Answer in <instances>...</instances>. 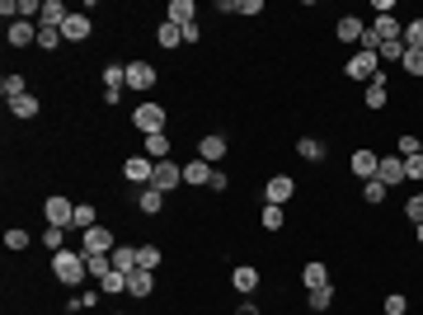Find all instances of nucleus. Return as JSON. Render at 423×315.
Here are the masks:
<instances>
[{"mask_svg": "<svg viewBox=\"0 0 423 315\" xmlns=\"http://www.w3.org/2000/svg\"><path fill=\"white\" fill-rule=\"evenodd\" d=\"M52 278H56V283H66V287L85 283V278H90L85 254H76V250H61V254H52Z\"/></svg>", "mask_w": 423, "mask_h": 315, "instance_id": "obj_1", "label": "nucleus"}, {"mask_svg": "<svg viewBox=\"0 0 423 315\" xmlns=\"http://www.w3.org/2000/svg\"><path fill=\"white\" fill-rule=\"evenodd\" d=\"M132 128L141 132V136L160 132V128H165V108H160V104H151V99H146V104H136V108H132Z\"/></svg>", "mask_w": 423, "mask_h": 315, "instance_id": "obj_2", "label": "nucleus"}, {"mask_svg": "<svg viewBox=\"0 0 423 315\" xmlns=\"http://www.w3.org/2000/svg\"><path fill=\"white\" fill-rule=\"evenodd\" d=\"M344 71H348V80H362V85H367L371 76H381V57L376 52H353Z\"/></svg>", "mask_w": 423, "mask_h": 315, "instance_id": "obj_3", "label": "nucleus"}, {"mask_svg": "<svg viewBox=\"0 0 423 315\" xmlns=\"http://www.w3.org/2000/svg\"><path fill=\"white\" fill-rule=\"evenodd\" d=\"M43 216H48V226H61V231H66V226H76V203H71V198H48V203H43Z\"/></svg>", "mask_w": 423, "mask_h": 315, "instance_id": "obj_4", "label": "nucleus"}, {"mask_svg": "<svg viewBox=\"0 0 423 315\" xmlns=\"http://www.w3.org/2000/svg\"><path fill=\"white\" fill-rule=\"evenodd\" d=\"M113 250H118V240H113L108 226H90V231H85V250H80L85 259H90V254H113Z\"/></svg>", "mask_w": 423, "mask_h": 315, "instance_id": "obj_5", "label": "nucleus"}, {"mask_svg": "<svg viewBox=\"0 0 423 315\" xmlns=\"http://www.w3.org/2000/svg\"><path fill=\"white\" fill-rule=\"evenodd\" d=\"M184 184V165H169V160H160L156 174H151V188H160V193H169V188Z\"/></svg>", "mask_w": 423, "mask_h": 315, "instance_id": "obj_6", "label": "nucleus"}, {"mask_svg": "<svg viewBox=\"0 0 423 315\" xmlns=\"http://www.w3.org/2000/svg\"><path fill=\"white\" fill-rule=\"evenodd\" d=\"M165 19L179 24V28H193L198 24V5H193V0H169V5H165Z\"/></svg>", "mask_w": 423, "mask_h": 315, "instance_id": "obj_7", "label": "nucleus"}, {"mask_svg": "<svg viewBox=\"0 0 423 315\" xmlns=\"http://www.w3.org/2000/svg\"><path fill=\"white\" fill-rule=\"evenodd\" d=\"M376 165H381L376 151H353V156H348V170H353L358 179H376Z\"/></svg>", "mask_w": 423, "mask_h": 315, "instance_id": "obj_8", "label": "nucleus"}, {"mask_svg": "<svg viewBox=\"0 0 423 315\" xmlns=\"http://www.w3.org/2000/svg\"><path fill=\"white\" fill-rule=\"evenodd\" d=\"M291 193H296V179H287V174H273V179H268V188H264V203H278V207H282Z\"/></svg>", "mask_w": 423, "mask_h": 315, "instance_id": "obj_9", "label": "nucleus"}, {"mask_svg": "<svg viewBox=\"0 0 423 315\" xmlns=\"http://www.w3.org/2000/svg\"><path fill=\"white\" fill-rule=\"evenodd\" d=\"M212 174H216V170H212L203 156H193V160L184 165V184H193V188H207V184H212Z\"/></svg>", "mask_w": 423, "mask_h": 315, "instance_id": "obj_10", "label": "nucleus"}, {"mask_svg": "<svg viewBox=\"0 0 423 315\" xmlns=\"http://www.w3.org/2000/svg\"><path fill=\"white\" fill-rule=\"evenodd\" d=\"M123 174H127L132 184H151V174H156V160H151V156H132L127 165H123Z\"/></svg>", "mask_w": 423, "mask_h": 315, "instance_id": "obj_11", "label": "nucleus"}, {"mask_svg": "<svg viewBox=\"0 0 423 315\" xmlns=\"http://www.w3.org/2000/svg\"><path fill=\"white\" fill-rule=\"evenodd\" d=\"M376 179H381V184H386V188L404 184V160H400V156H386V160H381V165H376Z\"/></svg>", "mask_w": 423, "mask_h": 315, "instance_id": "obj_12", "label": "nucleus"}, {"mask_svg": "<svg viewBox=\"0 0 423 315\" xmlns=\"http://www.w3.org/2000/svg\"><path fill=\"white\" fill-rule=\"evenodd\" d=\"M90 19H85V14H66V24H61V43H85V38H90Z\"/></svg>", "mask_w": 423, "mask_h": 315, "instance_id": "obj_13", "label": "nucleus"}, {"mask_svg": "<svg viewBox=\"0 0 423 315\" xmlns=\"http://www.w3.org/2000/svg\"><path fill=\"white\" fill-rule=\"evenodd\" d=\"M386 99H391V80H386V76H371L362 104H367V108H386Z\"/></svg>", "mask_w": 423, "mask_h": 315, "instance_id": "obj_14", "label": "nucleus"}, {"mask_svg": "<svg viewBox=\"0 0 423 315\" xmlns=\"http://www.w3.org/2000/svg\"><path fill=\"white\" fill-rule=\"evenodd\" d=\"M198 156L207 160V165H216V160L226 156V136H221V132H207V136L198 141Z\"/></svg>", "mask_w": 423, "mask_h": 315, "instance_id": "obj_15", "label": "nucleus"}, {"mask_svg": "<svg viewBox=\"0 0 423 315\" xmlns=\"http://www.w3.org/2000/svg\"><path fill=\"white\" fill-rule=\"evenodd\" d=\"M151 85H156V66L132 61V66H127V90H151Z\"/></svg>", "mask_w": 423, "mask_h": 315, "instance_id": "obj_16", "label": "nucleus"}, {"mask_svg": "<svg viewBox=\"0 0 423 315\" xmlns=\"http://www.w3.org/2000/svg\"><path fill=\"white\" fill-rule=\"evenodd\" d=\"M334 33H339V43H362V33H367V24H362L358 14H344V19L334 24Z\"/></svg>", "mask_w": 423, "mask_h": 315, "instance_id": "obj_17", "label": "nucleus"}, {"mask_svg": "<svg viewBox=\"0 0 423 315\" xmlns=\"http://www.w3.org/2000/svg\"><path fill=\"white\" fill-rule=\"evenodd\" d=\"M5 38H10L14 48H28V43H38V28L28 24V19H14V24L5 28Z\"/></svg>", "mask_w": 423, "mask_h": 315, "instance_id": "obj_18", "label": "nucleus"}, {"mask_svg": "<svg viewBox=\"0 0 423 315\" xmlns=\"http://www.w3.org/2000/svg\"><path fill=\"white\" fill-rule=\"evenodd\" d=\"M108 259H113V273H136V268H141V263H136V245H118Z\"/></svg>", "mask_w": 423, "mask_h": 315, "instance_id": "obj_19", "label": "nucleus"}, {"mask_svg": "<svg viewBox=\"0 0 423 315\" xmlns=\"http://www.w3.org/2000/svg\"><path fill=\"white\" fill-rule=\"evenodd\" d=\"M151 292H156V273L136 268L132 278H127V296H136V301H141V296H151Z\"/></svg>", "mask_w": 423, "mask_h": 315, "instance_id": "obj_20", "label": "nucleus"}, {"mask_svg": "<svg viewBox=\"0 0 423 315\" xmlns=\"http://www.w3.org/2000/svg\"><path fill=\"white\" fill-rule=\"evenodd\" d=\"M231 283H236V292H249L259 287V268H249V263H236V273H231Z\"/></svg>", "mask_w": 423, "mask_h": 315, "instance_id": "obj_21", "label": "nucleus"}, {"mask_svg": "<svg viewBox=\"0 0 423 315\" xmlns=\"http://www.w3.org/2000/svg\"><path fill=\"white\" fill-rule=\"evenodd\" d=\"M136 207L146 212V216H156V212L165 207V193H160V188H151V184H146V188H141V198H136Z\"/></svg>", "mask_w": 423, "mask_h": 315, "instance_id": "obj_22", "label": "nucleus"}, {"mask_svg": "<svg viewBox=\"0 0 423 315\" xmlns=\"http://www.w3.org/2000/svg\"><path fill=\"white\" fill-rule=\"evenodd\" d=\"M146 156L156 160H169V136H165V132H151V136H146Z\"/></svg>", "mask_w": 423, "mask_h": 315, "instance_id": "obj_23", "label": "nucleus"}, {"mask_svg": "<svg viewBox=\"0 0 423 315\" xmlns=\"http://www.w3.org/2000/svg\"><path fill=\"white\" fill-rule=\"evenodd\" d=\"M156 38H160V48H179V43H184V28H179V24H169V19H160Z\"/></svg>", "mask_w": 423, "mask_h": 315, "instance_id": "obj_24", "label": "nucleus"}, {"mask_svg": "<svg viewBox=\"0 0 423 315\" xmlns=\"http://www.w3.org/2000/svg\"><path fill=\"white\" fill-rule=\"evenodd\" d=\"M66 14H71V10H66L61 0H43V24L61 28V24H66Z\"/></svg>", "mask_w": 423, "mask_h": 315, "instance_id": "obj_25", "label": "nucleus"}, {"mask_svg": "<svg viewBox=\"0 0 423 315\" xmlns=\"http://www.w3.org/2000/svg\"><path fill=\"white\" fill-rule=\"evenodd\" d=\"M301 278H306V292H311V287H324V283H329V268H324L320 259H311V263H306V273H301Z\"/></svg>", "mask_w": 423, "mask_h": 315, "instance_id": "obj_26", "label": "nucleus"}, {"mask_svg": "<svg viewBox=\"0 0 423 315\" xmlns=\"http://www.w3.org/2000/svg\"><path fill=\"white\" fill-rule=\"evenodd\" d=\"M127 278H132V273H108V278H99V292H104V296H118V292H127Z\"/></svg>", "mask_w": 423, "mask_h": 315, "instance_id": "obj_27", "label": "nucleus"}, {"mask_svg": "<svg viewBox=\"0 0 423 315\" xmlns=\"http://www.w3.org/2000/svg\"><path fill=\"white\" fill-rule=\"evenodd\" d=\"M409 52H423V19H414V24H404V38H400Z\"/></svg>", "mask_w": 423, "mask_h": 315, "instance_id": "obj_28", "label": "nucleus"}, {"mask_svg": "<svg viewBox=\"0 0 423 315\" xmlns=\"http://www.w3.org/2000/svg\"><path fill=\"white\" fill-rule=\"evenodd\" d=\"M0 94H5V104H14L19 94H28V90H24V76H5V80H0Z\"/></svg>", "mask_w": 423, "mask_h": 315, "instance_id": "obj_29", "label": "nucleus"}, {"mask_svg": "<svg viewBox=\"0 0 423 315\" xmlns=\"http://www.w3.org/2000/svg\"><path fill=\"white\" fill-rule=\"evenodd\" d=\"M38 48H43V52L61 48V28H52V24H38Z\"/></svg>", "mask_w": 423, "mask_h": 315, "instance_id": "obj_30", "label": "nucleus"}, {"mask_svg": "<svg viewBox=\"0 0 423 315\" xmlns=\"http://www.w3.org/2000/svg\"><path fill=\"white\" fill-rule=\"evenodd\" d=\"M296 151H301V160H324V141H316V136H301V141H296Z\"/></svg>", "mask_w": 423, "mask_h": 315, "instance_id": "obj_31", "label": "nucleus"}, {"mask_svg": "<svg viewBox=\"0 0 423 315\" xmlns=\"http://www.w3.org/2000/svg\"><path fill=\"white\" fill-rule=\"evenodd\" d=\"M136 263H141L146 273H156V268H160V250H156V245H136Z\"/></svg>", "mask_w": 423, "mask_h": 315, "instance_id": "obj_32", "label": "nucleus"}, {"mask_svg": "<svg viewBox=\"0 0 423 315\" xmlns=\"http://www.w3.org/2000/svg\"><path fill=\"white\" fill-rule=\"evenodd\" d=\"M259 221H264V231H282V221H287V216H282L278 203H264V216H259Z\"/></svg>", "mask_w": 423, "mask_h": 315, "instance_id": "obj_33", "label": "nucleus"}, {"mask_svg": "<svg viewBox=\"0 0 423 315\" xmlns=\"http://www.w3.org/2000/svg\"><path fill=\"white\" fill-rule=\"evenodd\" d=\"M334 306V287L324 283V287H311V311H329Z\"/></svg>", "mask_w": 423, "mask_h": 315, "instance_id": "obj_34", "label": "nucleus"}, {"mask_svg": "<svg viewBox=\"0 0 423 315\" xmlns=\"http://www.w3.org/2000/svg\"><path fill=\"white\" fill-rule=\"evenodd\" d=\"M85 268H90V278H108V273H113V259H108V254H90Z\"/></svg>", "mask_w": 423, "mask_h": 315, "instance_id": "obj_35", "label": "nucleus"}, {"mask_svg": "<svg viewBox=\"0 0 423 315\" xmlns=\"http://www.w3.org/2000/svg\"><path fill=\"white\" fill-rule=\"evenodd\" d=\"M10 113H14V118H33V113H38V99H33V94H19V99L10 104Z\"/></svg>", "mask_w": 423, "mask_h": 315, "instance_id": "obj_36", "label": "nucleus"}, {"mask_svg": "<svg viewBox=\"0 0 423 315\" xmlns=\"http://www.w3.org/2000/svg\"><path fill=\"white\" fill-rule=\"evenodd\" d=\"M104 85L108 90H123L127 85V66H104Z\"/></svg>", "mask_w": 423, "mask_h": 315, "instance_id": "obj_37", "label": "nucleus"}, {"mask_svg": "<svg viewBox=\"0 0 423 315\" xmlns=\"http://www.w3.org/2000/svg\"><path fill=\"white\" fill-rule=\"evenodd\" d=\"M76 226H80V231L99 226V221H94V207H90V203H76Z\"/></svg>", "mask_w": 423, "mask_h": 315, "instance_id": "obj_38", "label": "nucleus"}, {"mask_svg": "<svg viewBox=\"0 0 423 315\" xmlns=\"http://www.w3.org/2000/svg\"><path fill=\"white\" fill-rule=\"evenodd\" d=\"M404 52H409V48H404V43H381V61H404Z\"/></svg>", "mask_w": 423, "mask_h": 315, "instance_id": "obj_39", "label": "nucleus"}, {"mask_svg": "<svg viewBox=\"0 0 423 315\" xmlns=\"http://www.w3.org/2000/svg\"><path fill=\"white\" fill-rule=\"evenodd\" d=\"M43 245H48L52 254H61V245H66V231H61V226H48V236H43Z\"/></svg>", "mask_w": 423, "mask_h": 315, "instance_id": "obj_40", "label": "nucleus"}, {"mask_svg": "<svg viewBox=\"0 0 423 315\" xmlns=\"http://www.w3.org/2000/svg\"><path fill=\"white\" fill-rule=\"evenodd\" d=\"M5 245H10V250H24V245H33V240H28V231L10 226V231H5Z\"/></svg>", "mask_w": 423, "mask_h": 315, "instance_id": "obj_41", "label": "nucleus"}, {"mask_svg": "<svg viewBox=\"0 0 423 315\" xmlns=\"http://www.w3.org/2000/svg\"><path fill=\"white\" fill-rule=\"evenodd\" d=\"M362 198H367V203H386V184H381V179H367Z\"/></svg>", "mask_w": 423, "mask_h": 315, "instance_id": "obj_42", "label": "nucleus"}, {"mask_svg": "<svg viewBox=\"0 0 423 315\" xmlns=\"http://www.w3.org/2000/svg\"><path fill=\"white\" fill-rule=\"evenodd\" d=\"M404 216H409L414 226H419V221H423V193H414V198L404 203Z\"/></svg>", "mask_w": 423, "mask_h": 315, "instance_id": "obj_43", "label": "nucleus"}, {"mask_svg": "<svg viewBox=\"0 0 423 315\" xmlns=\"http://www.w3.org/2000/svg\"><path fill=\"white\" fill-rule=\"evenodd\" d=\"M419 151H423V141H419V136H400V160L419 156Z\"/></svg>", "mask_w": 423, "mask_h": 315, "instance_id": "obj_44", "label": "nucleus"}, {"mask_svg": "<svg viewBox=\"0 0 423 315\" xmlns=\"http://www.w3.org/2000/svg\"><path fill=\"white\" fill-rule=\"evenodd\" d=\"M404 311H409V301H404L400 292H391V296H386V315H404Z\"/></svg>", "mask_w": 423, "mask_h": 315, "instance_id": "obj_45", "label": "nucleus"}, {"mask_svg": "<svg viewBox=\"0 0 423 315\" xmlns=\"http://www.w3.org/2000/svg\"><path fill=\"white\" fill-rule=\"evenodd\" d=\"M404 179H423V151L404 160Z\"/></svg>", "mask_w": 423, "mask_h": 315, "instance_id": "obj_46", "label": "nucleus"}, {"mask_svg": "<svg viewBox=\"0 0 423 315\" xmlns=\"http://www.w3.org/2000/svg\"><path fill=\"white\" fill-rule=\"evenodd\" d=\"M409 76H423V52H404V61H400Z\"/></svg>", "mask_w": 423, "mask_h": 315, "instance_id": "obj_47", "label": "nucleus"}, {"mask_svg": "<svg viewBox=\"0 0 423 315\" xmlns=\"http://www.w3.org/2000/svg\"><path fill=\"white\" fill-rule=\"evenodd\" d=\"M358 52H381V38H376V28L362 33V43H358Z\"/></svg>", "mask_w": 423, "mask_h": 315, "instance_id": "obj_48", "label": "nucleus"}, {"mask_svg": "<svg viewBox=\"0 0 423 315\" xmlns=\"http://www.w3.org/2000/svg\"><path fill=\"white\" fill-rule=\"evenodd\" d=\"M236 14H264V0H240Z\"/></svg>", "mask_w": 423, "mask_h": 315, "instance_id": "obj_49", "label": "nucleus"}, {"mask_svg": "<svg viewBox=\"0 0 423 315\" xmlns=\"http://www.w3.org/2000/svg\"><path fill=\"white\" fill-rule=\"evenodd\" d=\"M236 315H264V311H259V306H254V301H245V306H240Z\"/></svg>", "mask_w": 423, "mask_h": 315, "instance_id": "obj_50", "label": "nucleus"}, {"mask_svg": "<svg viewBox=\"0 0 423 315\" xmlns=\"http://www.w3.org/2000/svg\"><path fill=\"white\" fill-rule=\"evenodd\" d=\"M419 240H423V221H419Z\"/></svg>", "mask_w": 423, "mask_h": 315, "instance_id": "obj_51", "label": "nucleus"}, {"mask_svg": "<svg viewBox=\"0 0 423 315\" xmlns=\"http://www.w3.org/2000/svg\"><path fill=\"white\" fill-rule=\"evenodd\" d=\"M118 315H123V311H118Z\"/></svg>", "mask_w": 423, "mask_h": 315, "instance_id": "obj_52", "label": "nucleus"}, {"mask_svg": "<svg viewBox=\"0 0 423 315\" xmlns=\"http://www.w3.org/2000/svg\"><path fill=\"white\" fill-rule=\"evenodd\" d=\"M419 141H423V136H419Z\"/></svg>", "mask_w": 423, "mask_h": 315, "instance_id": "obj_53", "label": "nucleus"}]
</instances>
